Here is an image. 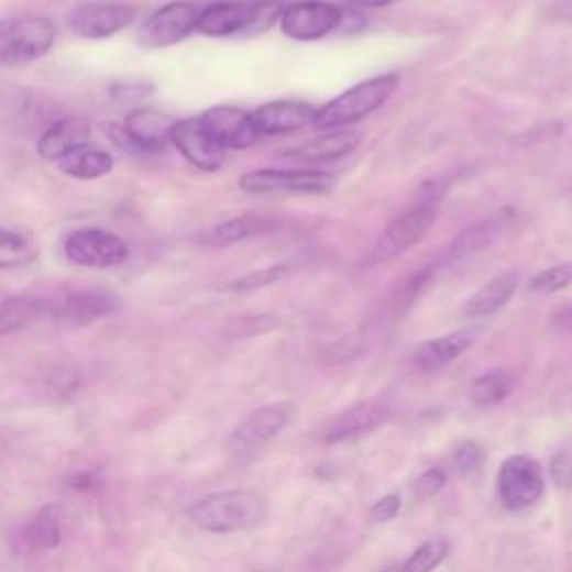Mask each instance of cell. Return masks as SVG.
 <instances>
[{
    "instance_id": "obj_8",
    "label": "cell",
    "mask_w": 572,
    "mask_h": 572,
    "mask_svg": "<svg viewBox=\"0 0 572 572\" xmlns=\"http://www.w3.org/2000/svg\"><path fill=\"white\" fill-rule=\"evenodd\" d=\"M199 10L193 3H170L157 10L139 30V41L146 47H170L197 30Z\"/></svg>"
},
{
    "instance_id": "obj_27",
    "label": "cell",
    "mask_w": 572,
    "mask_h": 572,
    "mask_svg": "<svg viewBox=\"0 0 572 572\" xmlns=\"http://www.w3.org/2000/svg\"><path fill=\"white\" fill-rule=\"evenodd\" d=\"M63 526L58 506H45L36 513V517L25 528V541L32 552H52L61 546Z\"/></svg>"
},
{
    "instance_id": "obj_26",
    "label": "cell",
    "mask_w": 572,
    "mask_h": 572,
    "mask_svg": "<svg viewBox=\"0 0 572 572\" xmlns=\"http://www.w3.org/2000/svg\"><path fill=\"white\" fill-rule=\"evenodd\" d=\"M61 173L75 177V179H81V182H90V179H99L103 175H108L114 166L112 157L101 151V148H92V146H84V148H77L75 153L65 155L63 160L56 162Z\"/></svg>"
},
{
    "instance_id": "obj_29",
    "label": "cell",
    "mask_w": 572,
    "mask_h": 572,
    "mask_svg": "<svg viewBox=\"0 0 572 572\" xmlns=\"http://www.w3.org/2000/svg\"><path fill=\"white\" fill-rule=\"evenodd\" d=\"M450 554V541L443 537L427 539L414 554L407 559L400 572H435Z\"/></svg>"
},
{
    "instance_id": "obj_39",
    "label": "cell",
    "mask_w": 572,
    "mask_h": 572,
    "mask_svg": "<svg viewBox=\"0 0 572 572\" xmlns=\"http://www.w3.org/2000/svg\"><path fill=\"white\" fill-rule=\"evenodd\" d=\"M387 572H400V570H387Z\"/></svg>"
},
{
    "instance_id": "obj_22",
    "label": "cell",
    "mask_w": 572,
    "mask_h": 572,
    "mask_svg": "<svg viewBox=\"0 0 572 572\" xmlns=\"http://www.w3.org/2000/svg\"><path fill=\"white\" fill-rule=\"evenodd\" d=\"M474 340L476 336L472 331H454L443 338L429 340L416 349L414 365L420 372H439L461 358L474 344Z\"/></svg>"
},
{
    "instance_id": "obj_20",
    "label": "cell",
    "mask_w": 572,
    "mask_h": 572,
    "mask_svg": "<svg viewBox=\"0 0 572 572\" xmlns=\"http://www.w3.org/2000/svg\"><path fill=\"white\" fill-rule=\"evenodd\" d=\"M510 227V215H494L490 220H483L479 224H472L470 229H465L463 233H459L452 244L446 251V260L448 262H459V260H468L472 255H479L483 251H487L490 246H494L501 238L506 235Z\"/></svg>"
},
{
    "instance_id": "obj_2",
    "label": "cell",
    "mask_w": 572,
    "mask_h": 572,
    "mask_svg": "<svg viewBox=\"0 0 572 572\" xmlns=\"http://www.w3.org/2000/svg\"><path fill=\"white\" fill-rule=\"evenodd\" d=\"M398 88V77H376L370 81L358 84L344 95L336 97L331 103L318 110L314 125L320 130H340L353 121H361L383 108Z\"/></svg>"
},
{
    "instance_id": "obj_24",
    "label": "cell",
    "mask_w": 572,
    "mask_h": 572,
    "mask_svg": "<svg viewBox=\"0 0 572 572\" xmlns=\"http://www.w3.org/2000/svg\"><path fill=\"white\" fill-rule=\"evenodd\" d=\"M54 300L50 298H8L0 300V336H10L50 320Z\"/></svg>"
},
{
    "instance_id": "obj_37",
    "label": "cell",
    "mask_w": 572,
    "mask_h": 572,
    "mask_svg": "<svg viewBox=\"0 0 572 572\" xmlns=\"http://www.w3.org/2000/svg\"><path fill=\"white\" fill-rule=\"evenodd\" d=\"M546 14L554 23H572V0H557L546 10Z\"/></svg>"
},
{
    "instance_id": "obj_28",
    "label": "cell",
    "mask_w": 572,
    "mask_h": 572,
    "mask_svg": "<svg viewBox=\"0 0 572 572\" xmlns=\"http://www.w3.org/2000/svg\"><path fill=\"white\" fill-rule=\"evenodd\" d=\"M513 389H515V376L504 370H496L479 376L472 383L470 398L479 407H494L498 403H504L513 394Z\"/></svg>"
},
{
    "instance_id": "obj_23",
    "label": "cell",
    "mask_w": 572,
    "mask_h": 572,
    "mask_svg": "<svg viewBox=\"0 0 572 572\" xmlns=\"http://www.w3.org/2000/svg\"><path fill=\"white\" fill-rule=\"evenodd\" d=\"M517 286H519V273L517 271L498 273L487 284H483L481 289L468 300V305L463 309L465 318L479 320V318L494 316L496 311H501L513 300V296L517 294Z\"/></svg>"
},
{
    "instance_id": "obj_11",
    "label": "cell",
    "mask_w": 572,
    "mask_h": 572,
    "mask_svg": "<svg viewBox=\"0 0 572 572\" xmlns=\"http://www.w3.org/2000/svg\"><path fill=\"white\" fill-rule=\"evenodd\" d=\"M208 134L220 143L222 148H249L257 141L260 132L255 130L253 117L233 106L210 108L199 117Z\"/></svg>"
},
{
    "instance_id": "obj_10",
    "label": "cell",
    "mask_w": 572,
    "mask_h": 572,
    "mask_svg": "<svg viewBox=\"0 0 572 572\" xmlns=\"http://www.w3.org/2000/svg\"><path fill=\"white\" fill-rule=\"evenodd\" d=\"M340 21L342 12L338 8L318 3V0L289 6L279 14L282 32L296 41H318L331 34L340 25Z\"/></svg>"
},
{
    "instance_id": "obj_5",
    "label": "cell",
    "mask_w": 572,
    "mask_h": 572,
    "mask_svg": "<svg viewBox=\"0 0 572 572\" xmlns=\"http://www.w3.org/2000/svg\"><path fill=\"white\" fill-rule=\"evenodd\" d=\"M336 186V177L322 170H275L246 173L240 188L251 195H320Z\"/></svg>"
},
{
    "instance_id": "obj_32",
    "label": "cell",
    "mask_w": 572,
    "mask_h": 572,
    "mask_svg": "<svg viewBox=\"0 0 572 572\" xmlns=\"http://www.w3.org/2000/svg\"><path fill=\"white\" fill-rule=\"evenodd\" d=\"M286 266H271V268H262V271H255V273H249V275H242L238 277L235 282L229 284V289L235 292V294H253L257 289H264V286L282 279L286 275Z\"/></svg>"
},
{
    "instance_id": "obj_14",
    "label": "cell",
    "mask_w": 572,
    "mask_h": 572,
    "mask_svg": "<svg viewBox=\"0 0 572 572\" xmlns=\"http://www.w3.org/2000/svg\"><path fill=\"white\" fill-rule=\"evenodd\" d=\"M121 309V302L114 294L106 292H75L61 300H54L52 320H58L69 327H84L99 318L112 316Z\"/></svg>"
},
{
    "instance_id": "obj_16",
    "label": "cell",
    "mask_w": 572,
    "mask_h": 572,
    "mask_svg": "<svg viewBox=\"0 0 572 572\" xmlns=\"http://www.w3.org/2000/svg\"><path fill=\"white\" fill-rule=\"evenodd\" d=\"M316 114L318 108L302 101H273L255 110L251 117L260 134H286L311 125Z\"/></svg>"
},
{
    "instance_id": "obj_33",
    "label": "cell",
    "mask_w": 572,
    "mask_h": 572,
    "mask_svg": "<svg viewBox=\"0 0 572 572\" xmlns=\"http://www.w3.org/2000/svg\"><path fill=\"white\" fill-rule=\"evenodd\" d=\"M454 463H457V470L463 474V476H472L476 474L483 463H485V452L479 443H472V441H465L461 443L457 450H454Z\"/></svg>"
},
{
    "instance_id": "obj_13",
    "label": "cell",
    "mask_w": 572,
    "mask_h": 572,
    "mask_svg": "<svg viewBox=\"0 0 572 572\" xmlns=\"http://www.w3.org/2000/svg\"><path fill=\"white\" fill-rule=\"evenodd\" d=\"M389 418V407L381 400H365L358 403L351 409L336 416L320 432V439L324 443H342L351 441L363 435L374 432L385 420Z\"/></svg>"
},
{
    "instance_id": "obj_17",
    "label": "cell",
    "mask_w": 572,
    "mask_h": 572,
    "mask_svg": "<svg viewBox=\"0 0 572 572\" xmlns=\"http://www.w3.org/2000/svg\"><path fill=\"white\" fill-rule=\"evenodd\" d=\"M90 123L86 119H77V117H67L61 119L56 123H52L36 143V153L47 160V162H58L65 155L75 153L77 148L88 146L90 141Z\"/></svg>"
},
{
    "instance_id": "obj_4",
    "label": "cell",
    "mask_w": 572,
    "mask_h": 572,
    "mask_svg": "<svg viewBox=\"0 0 572 572\" xmlns=\"http://www.w3.org/2000/svg\"><path fill=\"white\" fill-rule=\"evenodd\" d=\"M437 220V197H422L418 204L407 208L400 218H396L389 229L378 238L372 251V264L389 262L411 246H416L429 231H432Z\"/></svg>"
},
{
    "instance_id": "obj_7",
    "label": "cell",
    "mask_w": 572,
    "mask_h": 572,
    "mask_svg": "<svg viewBox=\"0 0 572 572\" xmlns=\"http://www.w3.org/2000/svg\"><path fill=\"white\" fill-rule=\"evenodd\" d=\"M65 255L69 262L86 268H110L128 260V246L110 231L81 229L65 240Z\"/></svg>"
},
{
    "instance_id": "obj_21",
    "label": "cell",
    "mask_w": 572,
    "mask_h": 572,
    "mask_svg": "<svg viewBox=\"0 0 572 572\" xmlns=\"http://www.w3.org/2000/svg\"><path fill=\"white\" fill-rule=\"evenodd\" d=\"M255 6L246 3H215L199 10L197 30L206 36H231L253 28Z\"/></svg>"
},
{
    "instance_id": "obj_35",
    "label": "cell",
    "mask_w": 572,
    "mask_h": 572,
    "mask_svg": "<svg viewBox=\"0 0 572 572\" xmlns=\"http://www.w3.org/2000/svg\"><path fill=\"white\" fill-rule=\"evenodd\" d=\"M550 479L559 490L572 487V452L561 450L550 461Z\"/></svg>"
},
{
    "instance_id": "obj_12",
    "label": "cell",
    "mask_w": 572,
    "mask_h": 572,
    "mask_svg": "<svg viewBox=\"0 0 572 572\" xmlns=\"http://www.w3.org/2000/svg\"><path fill=\"white\" fill-rule=\"evenodd\" d=\"M134 10L123 3H86L69 16V28L81 38H108L130 25Z\"/></svg>"
},
{
    "instance_id": "obj_25",
    "label": "cell",
    "mask_w": 572,
    "mask_h": 572,
    "mask_svg": "<svg viewBox=\"0 0 572 572\" xmlns=\"http://www.w3.org/2000/svg\"><path fill=\"white\" fill-rule=\"evenodd\" d=\"M279 224L271 218H260V215H242V218L222 222L218 227H212L206 235H204V244L208 246H231L238 242H246L251 238H260L266 235L271 231H275Z\"/></svg>"
},
{
    "instance_id": "obj_15",
    "label": "cell",
    "mask_w": 572,
    "mask_h": 572,
    "mask_svg": "<svg viewBox=\"0 0 572 572\" xmlns=\"http://www.w3.org/2000/svg\"><path fill=\"white\" fill-rule=\"evenodd\" d=\"M173 125L175 121H170L166 114L153 108H141L125 117L123 132L134 148L146 153H162L170 141Z\"/></svg>"
},
{
    "instance_id": "obj_34",
    "label": "cell",
    "mask_w": 572,
    "mask_h": 572,
    "mask_svg": "<svg viewBox=\"0 0 572 572\" xmlns=\"http://www.w3.org/2000/svg\"><path fill=\"white\" fill-rule=\"evenodd\" d=\"M446 483H448L446 470L432 468V470L422 472V474L416 479V483H414V494L420 496V498H429V496L439 494V492L446 487Z\"/></svg>"
},
{
    "instance_id": "obj_38",
    "label": "cell",
    "mask_w": 572,
    "mask_h": 572,
    "mask_svg": "<svg viewBox=\"0 0 572 572\" xmlns=\"http://www.w3.org/2000/svg\"><path fill=\"white\" fill-rule=\"evenodd\" d=\"M349 3H353L358 8H387V6H394L396 0H349Z\"/></svg>"
},
{
    "instance_id": "obj_19",
    "label": "cell",
    "mask_w": 572,
    "mask_h": 572,
    "mask_svg": "<svg viewBox=\"0 0 572 572\" xmlns=\"http://www.w3.org/2000/svg\"><path fill=\"white\" fill-rule=\"evenodd\" d=\"M363 134L358 130H331L329 134L316 136L298 148L286 151L284 157L302 162V164H324L336 162L340 157L351 155L358 146H361Z\"/></svg>"
},
{
    "instance_id": "obj_30",
    "label": "cell",
    "mask_w": 572,
    "mask_h": 572,
    "mask_svg": "<svg viewBox=\"0 0 572 572\" xmlns=\"http://www.w3.org/2000/svg\"><path fill=\"white\" fill-rule=\"evenodd\" d=\"M36 257L34 244L8 229H0V268H12L30 264Z\"/></svg>"
},
{
    "instance_id": "obj_36",
    "label": "cell",
    "mask_w": 572,
    "mask_h": 572,
    "mask_svg": "<svg viewBox=\"0 0 572 572\" xmlns=\"http://www.w3.org/2000/svg\"><path fill=\"white\" fill-rule=\"evenodd\" d=\"M400 513V496L396 492L383 496L378 504L372 508V519L376 524H387V521H394Z\"/></svg>"
},
{
    "instance_id": "obj_1",
    "label": "cell",
    "mask_w": 572,
    "mask_h": 572,
    "mask_svg": "<svg viewBox=\"0 0 572 572\" xmlns=\"http://www.w3.org/2000/svg\"><path fill=\"white\" fill-rule=\"evenodd\" d=\"M266 517V501L249 490L208 494L188 508V519L215 535H229L255 528Z\"/></svg>"
},
{
    "instance_id": "obj_3",
    "label": "cell",
    "mask_w": 572,
    "mask_h": 572,
    "mask_svg": "<svg viewBox=\"0 0 572 572\" xmlns=\"http://www.w3.org/2000/svg\"><path fill=\"white\" fill-rule=\"evenodd\" d=\"M56 41V28L43 16L0 21V65L12 67L45 56Z\"/></svg>"
},
{
    "instance_id": "obj_6",
    "label": "cell",
    "mask_w": 572,
    "mask_h": 572,
    "mask_svg": "<svg viewBox=\"0 0 572 572\" xmlns=\"http://www.w3.org/2000/svg\"><path fill=\"white\" fill-rule=\"evenodd\" d=\"M546 474L539 461L517 454L498 470V498L508 510H526L543 496Z\"/></svg>"
},
{
    "instance_id": "obj_31",
    "label": "cell",
    "mask_w": 572,
    "mask_h": 572,
    "mask_svg": "<svg viewBox=\"0 0 572 572\" xmlns=\"http://www.w3.org/2000/svg\"><path fill=\"white\" fill-rule=\"evenodd\" d=\"M570 284H572V264H559V266H552V268L535 275L530 282V292L557 294V292L568 289Z\"/></svg>"
},
{
    "instance_id": "obj_18",
    "label": "cell",
    "mask_w": 572,
    "mask_h": 572,
    "mask_svg": "<svg viewBox=\"0 0 572 572\" xmlns=\"http://www.w3.org/2000/svg\"><path fill=\"white\" fill-rule=\"evenodd\" d=\"M292 420L289 403H273L255 409L233 435V443L240 448H253L273 441Z\"/></svg>"
},
{
    "instance_id": "obj_9",
    "label": "cell",
    "mask_w": 572,
    "mask_h": 572,
    "mask_svg": "<svg viewBox=\"0 0 572 572\" xmlns=\"http://www.w3.org/2000/svg\"><path fill=\"white\" fill-rule=\"evenodd\" d=\"M170 141L175 143L177 151L199 170L215 173V170H220L227 162V148H222L220 143L208 134V130L201 125L199 117L175 121Z\"/></svg>"
}]
</instances>
